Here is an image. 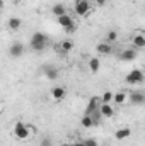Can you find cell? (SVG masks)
Instances as JSON below:
<instances>
[{"label": "cell", "instance_id": "cell-1", "mask_svg": "<svg viewBox=\"0 0 145 146\" xmlns=\"http://www.w3.org/2000/svg\"><path fill=\"white\" fill-rule=\"evenodd\" d=\"M48 44H50V39L43 33H34L31 36V41H29V48L33 51H44Z\"/></svg>", "mask_w": 145, "mask_h": 146}, {"label": "cell", "instance_id": "cell-2", "mask_svg": "<svg viewBox=\"0 0 145 146\" xmlns=\"http://www.w3.org/2000/svg\"><path fill=\"white\" fill-rule=\"evenodd\" d=\"M31 133H34L33 126H28V124H24V122H15V124H14V136H15L17 139L26 141V139L31 138Z\"/></svg>", "mask_w": 145, "mask_h": 146}, {"label": "cell", "instance_id": "cell-3", "mask_svg": "<svg viewBox=\"0 0 145 146\" xmlns=\"http://www.w3.org/2000/svg\"><path fill=\"white\" fill-rule=\"evenodd\" d=\"M73 9L79 17H87L92 10V5H91V0H75Z\"/></svg>", "mask_w": 145, "mask_h": 146}, {"label": "cell", "instance_id": "cell-4", "mask_svg": "<svg viewBox=\"0 0 145 146\" xmlns=\"http://www.w3.org/2000/svg\"><path fill=\"white\" fill-rule=\"evenodd\" d=\"M125 82L128 85H140V83L145 82V73L142 70H138V68H135L125 76Z\"/></svg>", "mask_w": 145, "mask_h": 146}, {"label": "cell", "instance_id": "cell-5", "mask_svg": "<svg viewBox=\"0 0 145 146\" xmlns=\"http://www.w3.org/2000/svg\"><path fill=\"white\" fill-rule=\"evenodd\" d=\"M56 21H58V24L65 29V33H68V34H72L75 33V29H77V26H75V22H73V19L68 15V14H65V15H62V17H56Z\"/></svg>", "mask_w": 145, "mask_h": 146}, {"label": "cell", "instance_id": "cell-6", "mask_svg": "<svg viewBox=\"0 0 145 146\" xmlns=\"http://www.w3.org/2000/svg\"><path fill=\"white\" fill-rule=\"evenodd\" d=\"M128 102H130V104H133V106H144V104H145V94H144V92H140V90L132 92V94H130Z\"/></svg>", "mask_w": 145, "mask_h": 146}, {"label": "cell", "instance_id": "cell-7", "mask_svg": "<svg viewBox=\"0 0 145 146\" xmlns=\"http://www.w3.org/2000/svg\"><path fill=\"white\" fill-rule=\"evenodd\" d=\"M119 60H121V61H133V60H137V49H135V48L123 49V51L119 53Z\"/></svg>", "mask_w": 145, "mask_h": 146}, {"label": "cell", "instance_id": "cell-8", "mask_svg": "<svg viewBox=\"0 0 145 146\" xmlns=\"http://www.w3.org/2000/svg\"><path fill=\"white\" fill-rule=\"evenodd\" d=\"M51 97H53V100H56V102H60V100H63L65 99V95H67V90L63 88V87H60V85H56V87H53L51 88Z\"/></svg>", "mask_w": 145, "mask_h": 146}, {"label": "cell", "instance_id": "cell-9", "mask_svg": "<svg viewBox=\"0 0 145 146\" xmlns=\"http://www.w3.org/2000/svg\"><path fill=\"white\" fill-rule=\"evenodd\" d=\"M9 53H10L12 58H21V56L24 54V44H22V42H14V44L10 46Z\"/></svg>", "mask_w": 145, "mask_h": 146}, {"label": "cell", "instance_id": "cell-10", "mask_svg": "<svg viewBox=\"0 0 145 146\" xmlns=\"http://www.w3.org/2000/svg\"><path fill=\"white\" fill-rule=\"evenodd\" d=\"M96 51L99 54H103V56H108V54L113 53V46H111V42H108V41H103V42H99L96 46Z\"/></svg>", "mask_w": 145, "mask_h": 146}, {"label": "cell", "instance_id": "cell-11", "mask_svg": "<svg viewBox=\"0 0 145 146\" xmlns=\"http://www.w3.org/2000/svg\"><path fill=\"white\" fill-rule=\"evenodd\" d=\"M132 136V129L130 127H121V129H118L116 133H114V138L118 139V141H123V139H126V138H130Z\"/></svg>", "mask_w": 145, "mask_h": 146}, {"label": "cell", "instance_id": "cell-12", "mask_svg": "<svg viewBox=\"0 0 145 146\" xmlns=\"http://www.w3.org/2000/svg\"><path fill=\"white\" fill-rule=\"evenodd\" d=\"M99 106H101V97H91V100H89V106H87L85 114H91V112L97 110V109H99Z\"/></svg>", "mask_w": 145, "mask_h": 146}, {"label": "cell", "instance_id": "cell-13", "mask_svg": "<svg viewBox=\"0 0 145 146\" xmlns=\"http://www.w3.org/2000/svg\"><path fill=\"white\" fill-rule=\"evenodd\" d=\"M99 110H101V114H103V117H113L114 115V107L111 106V104H101L99 106Z\"/></svg>", "mask_w": 145, "mask_h": 146}, {"label": "cell", "instance_id": "cell-14", "mask_svg": "<svg viewBox=\"0 0 145 146\" xmlns=\"http://www.w3.org/2000/svg\"><path fill=\"white\" fill-rule=\"evenodd\" d=\"M128 99H130V97H128V94L121 90V92H116V94H114V100H113V102H114V104H118V106H123V104H126V102H128Z\"/></svg>", "mask_w": 145, "mask_h": 146}, {"label": "cell", "instance_id": "cell-15", "mask_svg": "<svg viewBox=\"0 0 145 146\" xmlns=\"http://www.w3.org/2000/svg\"><path fill=\"white\" fill-rule=\"evenodd\" d=\"M132 44L135 46V49H144L145 48V36L144 34H135L132 39Z\"/></svg>", "mask_w": 145, "mask_h": 146}, {"label": "cell", "instance_id": "cell-16", "mask_svg": "<svg viewBox=\"0 0 145 146\" xmlns=\"http://www.w3.org/2000/svg\"><path fill=\"white\" fill-rule=\"evenodd\" d=\"M51 12H53L55 17H62V15L67 14V7H65L63 3H55V5L51 7Z\"/></svg>", "mask_w": 145, "mask_h": 146}, {"label": "cell", "instance_id": "cell-17", "mask_svg": "<svg viewBox=\"0 0 145 146\" xmlns=\"http://www.w3.org/2000/svg\"><path fill=\"white\" fill-rule=\"evenodd\" d=\"M43 73H44L46 78H50V80H56V78H58V68H55V66H44V68H43Z\"/></svg>", "mask_w": 145, "mask_h": 146}, {"label": "cell", "instance_id": "cell-18", "mask_svg": "<svg viewBox=\"0 0 145 146\" xmlns=\"http://www.w3.org/2000/svg\"><path fill=\"white\" fill-rule=\"evenodd\" d=\"M89 70H91V73H97L99 70H101V60L99 58H91L89 60Z\"/></svg>", "mask_w": 145, "mask_h": 146}, {"label": "cell", "instance_id": "cell-19", "mask_svg": "<svg viewBox=\"0 0 145 146\" xmlns=\"http://www.w3.org/2000/svg\"><path fill=\"white\" fill-rule=\"evenodd\" d=\"M21 26H22V22H21L19 17H10L9 19V29L10 31H17V29H21Z\"/></svg>", "mask_w": 145, "mask_h": 146}, {"label": "cell", "instance_id": "cell-20", "mask_svg": "<svg viewBox=\"0 0 145 146\" xmlns=\"http://www.w3.org/2000/svg\"><path fill=\"white\" fill-rule=\"evenodd\" d=\"M80 124H82V127H92V126H94V119H92V115H91V114L82 115Z\"/></svg>", "mask_w": 145, "mask_h": 146}, {"label": "cell", "instance_id": "cell-21", "mask_svg": "<svg viewBox=\"0 0 145 146\" xmlns=\"http://www.w3.org/2000/svg\"><path fill=\"white\" fill-rule=\"evenodd\" d=\"M58 46H60V51H62V53H68V51H72V49H73V42H72V41H68V39L62 41Z\"/></svg>", "mask_w": 145, "mask_h": 146}, {"label": "cell", "instance_id": "cell-22", "mask_svg": "<svg viewBox=\"0 0 145 146\" xmlns=\"http://www.w3.org/2000/svg\"><path fill=\"white\" fill-rule=\"evenodd\" d=\"M113 100H114V94H113V92H104V94H103V95H101V104H111V102H113Z\"/></svg>", "mask_w": 145, "mask_h": 146}, {"label": "cell", "instance_id": "cell-23", "mask_svg": "<svg viewBox=\"0 0 145 146\" xmlns=\"http://www.w3.org/2000/svg\"><path fill=\"white\" fill-rule=\"evenodd\" d=\"M116 39H118V33H116V31H108V34H106V41L113 44Z\"/></svg>", "mask_w": 145, "mask_h": 146}, {"label": "cell", "instance_id": "cell-24", "mask_svg": "<svg viewBox=\"0 0 145 146\" xmlns=\"http://www.w3.org/2000/svg\"><path fill=\"white\" fill-rule=\"evenodd\" d=\"M91 115H92V119H94V124H99L101 122V117H103V114H101V110H94V112H91Z\"/></svg>", "mask_w": 145, "mask_h": 146}, {"label": "cell", "instance_id": "cell-25", "mask_svg": "<svg viewBox=\"0 0 145 146\" xmlns=\"http://www.w3.org/2000/svg\"><path fill=\"white\" fill-rule=\"evenodd\" d=\"M84 143H85L87 146H99V143H97V141H96L94 138H89V139H85Z\"/></svg>", "mask_w": 145, "mask_h": 146}, {"label": "cell", "instance_id": "cell-26", "mask_svg": "<svg viewBox=\"0 0 145 146\" xmlns=\"http://www.w3.org/2000/svg\"><path fill=\"white\" fill-rule=\"evenodd\" d=\"M41 146H53V145H51V141H50L48 138H44V139L41 141Z\"/></svg>", "mask_w": 145, "mask_h": 146}, {"label": "cell", "instance_id": "cell-27", "mask_svg": "<svg viewBox=\"0 0 145 146\" xmlns=\"http://www.w3.org/2000/svg\"><path fill=\"white\" fill-rule=\"evenodd\" d=\"M94 2H96L97 7H104V5H106V0H94Z\"/></svg>", "mask_w": 145, "mask_h": 146}, {"label": "cell", "instance_id": "cell-28", "mask_svg": "<svg viewBox=\"0 0 145 146\" xmlns=\"http://www.w3.org/2000/svg\"><path fill=\"white\" fill-rule=\"evenodd\" d=\"M75 146H87L84 141H79V143H75Z\"/></svg>", "mask_w": 145, "mask_h": 146}, {"label": "cell", "instance_id": "cell-29", "mask_svg": "<svg viewBox=\"0 0 145 146\" xmlns=\"http://www.w3.org/2000/svg\"><path fill=\"white\" fill-rule=\"evenodd\" d=\"M63 146H75V145H72V143H68V145H63Z\"/></svg>", "mask_w": 145, "mask_h": 146}, {"label": "cell", "instance_id": "cell-30", "mask_svg": "<svg viewBox=\"0 0 145 146\" xmlns=\"http://www.w3.org/2000/svg\"><path fill=\"white\" fill-rule=\"evenodd\" d=\"M14 2H21V0H14Z\"/></svg>", "mask_w": 145, "mask_h": 146}, {"label": "cell", "instance_id": "cell-31", "mask_svg": "<svg viewBox=\"0 0 145 146\" xmlns=\"http://www.w3.org/2000/svg\"><path fill=\"white\" fill-rule=\"evenodd\" d=\"M144 12H145V10H144Z\"/></svg>", "mask_w": 145, "mask_h": 146}]
</instances>
